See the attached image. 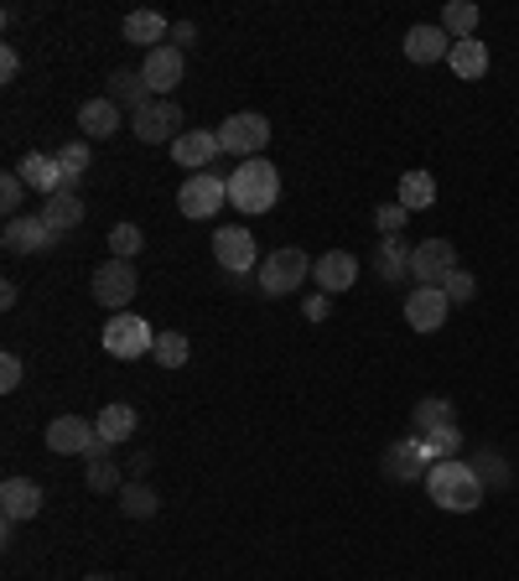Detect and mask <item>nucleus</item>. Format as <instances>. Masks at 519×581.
Wrapping results in <instances>:
<instances>
[{
  "label": "nucleus",
  "instance_id": "f257e3e1",
  "mask_svg": "<svg viewBox=\"0 0 519 581\" xmlns=\"http://www.w3.org/2000/svg\"><path fill=\"white\" fill-rule=\"evenodd\" d=\"M426 494H432L436 509L473 514L484 504V483H478V473H473L463 457H442V462H432V473H426Z\"/></svg>",
  "mask_w": 519,
  "mask_h": 581
},
{
  "label": "nucleus",
  "instance_id": "f03ea898",
  "mask_svg": "<svg viewBox=\"0 0 519 581\" xmlns=\"http://www.w3.org/2000/svg\"><path fill=\"white\" fill-rule=\"evenodd\" d=\"M280 203V171L255 156V161H240L234 177H229V208H240V213H271Z\"/></svg>",
  "mask_w": 519,
  "mask_h": 581
},
{
  "label": "nucleus",
  "instance_id": "7ed1b4c3",
  "mask_svg": "<svg viewBox=\"0 0 519 581\" xmlns=\"http://www.w3.org/2000/svg\"><path fill=\"white\" fill-rule=\"evenodd\" d=\"M311 275V260L307 250H296V244H280V250H271V255L260 260V296H292V290H301V281Z\"/></svg>",
  "mask_w": 519,
  "mask_h": 581
},
{
  "label": "nucleus",
  "instance_id": "20e7f679",
  "mask_svg": "<svg viewBox=\"0 0 519 581\" xmlns=\"http://www.w3.org/2000/svg\"><path fill=\"white\" fill-rule=\"evenodd\" d=\"M177 208H182V219H192V223L219 219V208H229V177H219V171L188 177V182L177 188Z\"/></svg>",
  "mask_w": 519,
  "mask_h": 581
},
{
  "label": "nucleus",
  "instance_id": "39448f33",
  "mask_svg": "<svg viewBox=\"0 0 519 581\" xmlns=\"http://www.w3.org/2000/svg\"><path fill=\"white\" fill-rule=\"evenodd\" d=\"M88 286H94V302H99V307L115 317V311H125L130 302H136L140 275H136V265H130V260H115V255H109L99 271H94V281H88Z\"/></svg>",
  "mask_w": 519,
  "mask_h": 581
},
{
  "label": "nucleus",
  "instance_id": "423d86ee",
  "mask_svg": "<svg viewBox=\"0 0 519 581\" xmlns=\"http://www.w3.org/2000/svg\"><path fill=\"white\" fill-rule=\"evenodd\" d=\"M219 146H224L229 156H240V161H255V156L271 146V120L255 115V109H240V115H229V120L219 125Z\"/></svg>",
  "mask_w": 519,
  "mask_h": 581
},
{
  "label": "nucleus",
  "instance_id": "0eeeda50",
  "mask_svg": "<svg viewBox=\"0 0 519 581\" xmlns=\"http://www.w3.org/2000/svg\"><path fill=\"white\" fill-rule=\"evenodd\" d=\"M151 348H156V332L136 311H115V317L104 323V353H109V359H140V353H151Z\"/></svg>",
  "mask_w": 519,
  "mask_h": 581
},
{
  "label": "nucleus",
  "instance_id": "6e6552de",
  "mask_svg": "<svg viewBox=\"0 0 519 581\" xmlns=\"http://www.w3.org/2000/svg\"><path fill=\"white\" fill-rule=\"evenodd\" d=\"M213 260H219V271H224V275L244 281L250 271H260L255 234H250V229H240V223H229V229H219V234H213Z\"/></svg>",
  "mask_w": 519,
  "mask_h": 581
},
{
  "label": "nucleus",
  "instance_id": "1a4fd4ad",
  "mask_svg": "<svg viewBox=\"0 0 519 581\" xmlns=\"http://www.w3.org/2000/svg\"><path fill=\"white\" fill-rule=\"evenodd\" d=\"M130 130H136V140H146V146H172V140L182 136V109H177L172 99H151L146 109L130 115Z\"/></svg>",
  "mask_w": 519,
  "mask_h": 581
},
{
  "label": "nucleus",
  "instance_id": "9d476101",
  "mask_svg": "<svg viewBox=\"0 0 519 581\" xmlns=\"http://www.w3.org/2000/svg\"><path fill=\"white\" fill-rule=\"evenodd\" d=\"M452 271H457V250H452V240H421L415 244V255H411L415 286H442Z\"/></svg>",
  "mask_w": 519,
  "mask_h": 581
},
{
  "label": "nucleus",
  "instance_id": "9b49d317",
  "mask_svg": "<svg viewBox=\"0 0 519 581\" xmlns=\"http://www.w3.org/2000/svg\"><path fill=\"white\" fill-rule=\"evenodd\" d=\"M447 290L442 286H415L405 290V323H411V332H442V323H447Z\"/></svg>",
  "mask_w": 519,
  "mask_h": 581
},
{
  "label": "nucleus",
  "instance_id": "f8f14e48",
  "mask_svg": "<svg viewBox=\"0 0 519 581\" xmlns=\"http://www.w3.org/2000/svg\"><path fill=\"white\" fill-rule=\"evenodd\" d=\"M432 446L421 442V436H411V442H395L390 452H384V478L395 483H426V473H432Z\"/></svg>",
  "mask_w": 519,
  "mask_h": 581
},
{
  "label": "nucleus",
  "instance_id": "ddd939ff",
  "mask_svg": "<svg viewBox=\"0 0 519 581\" xmlns=\"http://www.w3.org/2000/svg\"><path fill=\"white\" fill-rule=\"evenodd\" d=\"M57 234H52L42 213H21V219H6V255H47Z\"/></svg>",
  "mask_w": 519,
  "mask_h": 581
},
{
  "label": "nucleus",
  "instance_id": "4468645a",
  "mask_svg": "<svg viewBox=\"0 0 519 581\" xmlns=\"http://www.w3.org/2000/svg\"><path fill=\"white\" fill-rule=\"evenodd\" d=\"M94 442H99V431H94V421H84V415H57L47 426V446L57 457H88Z\"/></svg>",
  "mask_w": 519,
  "mask_h": 581
},
{
  "label": "nucleus",
  "instance_id": "2eb2a0df",
  "mask_svg": "<svg viewBox=\"0 0 519 581\" xmlns=\"http://www.w3.org/2000/svg\"><path fill=\"white\" fill-rule=\"evenodd\" d=\"M182 68H188V63H182V52H177L172 42H167V47L146 52V63H140V78L151 84L156 99H172V88L182 84Z\"/></svg>",
  "mask_w": 519,
  "mask_h": 581
},
{
  "label": "nucleus",
  "instance_id": "dca6fc26",
  "mask_svg": "<svg viewBox=\"0 0 519 581\" xmlns=\"http://www.w3.org/2000/svg\"><path fill=\"white\" fill-rule=\"evenodd\" d=\"M311 281H317L322 296L353 290V281H359V255H348V250H328L322 260H311Z\"/></svg>",
  "mask_w": 519,
  "mask_h": 581
},
{
  "label": "nucleus",
  "instance_id": "f3484780",
  "mask_svg": "<svg viewBox=\"0 0 519 581\" xmlns=\"http://www.w3.org/2000/svg\"><path fill=\"white\" fill-rule=\"evenodd\" d=\"M219 151H224V146H219V130H182V136L172 140V161L177 167H188L192 177H198L203 167H213V156Z\"/></svg>",
  "mask_w": 519,
  "mask_h": 581
},
{
  "label": "nucleus",
  "instance_id": "a211bd4d",
  "mask_svg": "<svg viewBox=\"0 0 519 581\" xmlns=\"http://www.w3.org/2000/svg\"><path fill=\"white\" fill-rule=\"evenodd\" d=\"M0 514H6V525L36 519V514H42V488H36L32 478H6L0 483Z\"/></svg>",
  "mask_w": 519,
  "mask_h": 581
},
{
  "label": "nucleus",
  "instance_id": "6ab92c4d",
  "mask_svg": "<svg viewBox=\"0 0 519 581\" xmlns=\"http://www.w3.org/2000/svg\"><path fill=\"white\" fill-rule=\"evenodd\" d=\"M17 177L27 182L32 192H42V198H52V192H63L68 182H63V167H57V156L47 151H27L17 161Z\"/></svg>",
  "mask_w": 519,
  "mask_h": 581
},
{
  "label": "nucleus",
  "instance_id": "aec40b11",
  "mask_svg": "<svg viewBox=\"0 0 519 581\" xmlns=\"http://www.w3.org/2000/svg\"><path fill=\"white\" fill-rule=\"evenodd\" d=\"M42 223H47L52 234H68V229H78L84 223V198H78V188H63V192H52V198H42Z\"/></svg>",
  "mask_w": 519,
  "mask_h": 581
},
{
  "label": "nucleus",
  "instance_id": "412c9836",
  "mask_svg": "<svg viewBox=\"0 0 519 581\" xmlns=\"http://www.w3.org/2000/svg\"><path fill=\"white\" fill-rule=\"evenodd\" d=\"M120 32H125V42H136V47L156 52V47H167V36H172V21L161 17V11H130Z\"/></svg>",
  "mask_w": 519,
  "mask_h": 581
},
{
  "label": "nucleus",
  "instance_id": "4be33fe9",
  "mask_svg": "<svg viewBox=\"0 0 519 581\" xmlns=\"http://www.w3.org/2000/svg\"><path fill=\"white\" fill-rule=\"evenodd\" d=\"M104 99H115L125 115H136V109H146V104L156 99V94H151V84L140 78V68H115L109 73V94H104Z\"/></svg>",
  "mask_w": 519,
  "mask_h": 581
},
{
  "label": "nucleus",
  "instance_id": "5701e85b",
  "mask_svg": "<svg viewBox=\"0 0 519 581\" xmlns=\"http://www.w3.org/2000/svg\"><path fill=\"white\" fill-rule=\"evenodd\" d=\"M120 125H125V109L115 99H88L84 109H78V130H84V140H109Z\"/></svg>",
  "mask_w": 519,
  "mask_h": 581
},
{
  "label": "nucleus",
  "instance_id": "b1692460",
  "mask_svg": "<svg viewBox=\"0 0 519 581\" xmlns=\"http://www.w3.org/2000/svg\"><path fill=\"white\" fill-rule=\"evenodd\" d=\"M405 57L421 63V68H426V63H442V57H452V36L442 32V27H411V32H405Z\"/></svg>",
  "mask_w": 519,
  "mask_h": 581
},
{
  "label": "nucleus",
  "instance_id": "393cba45",
  "mask_svg": "<svg viewBox=\"0 0 519 581\" xmlns=\"http://www.w3.org/2000/svg\"><path fill=\"white\" fill-rule=\"evenodd\" d=\"M136 426H140V415H136V405H125V400H115V405H104V411L94 415V431H99V442H109V446L130 442Z\"/></svg>",
  "mask_w": 519,
  "mask_h": 581
},
{
  "label": "nucleus",
  "instance_id": "a878e982",
  "mask_svg": "<svg viewBox=\"0 0 519 581\" xmlns=\"http://www.w3.org/2000/svg\"><path fill=\"white\" fill-rule=\"evenodd\" d=\"M411 255L415 250H405L400 234H384L380 250H374V275H380V281H405V275H411Z\"/></svg>",
  "mask_w": 519,
  "mask_h": 581
},
{
  "label": "nucleus",
  "instance_id": "bb28decb",
  "mask_svg": "<svg viewBox=\"0 0 519 581\" xmlns=\"http://www.w3.org/2000/svg\"><path fill=\"white\" fill-rule=\"evenodd\" d=\"M447 68L457 73V78H484L488 73V42H478V36H467V42H452V57H447Z\"/></svg>",
  "mask_w": 519,
  "mask_h": 581
},
{
  "label": "nucleus",
  "instance_id": "cd10ccee",
  "mask_svg": "<svg viewBox=\"0 0 519 581\" xmlns=\"http://www.w3.org/2000/svg\"><path fill=\"white\" fill-rule=\"evenodd\" d=\"M457 426V411H452V400H421V405H415V436H421V442H432V436H442V431H452Z\"/></svg>",
  "mask_w": 519,
  "mask_h": 581
},
{
  "label": "nucleus",
  "instance_id": "c85d7f7f",
  "mask_svg": "<svg viewBox=\"0 0 519 581\" xmlns=\"http://www.w3.org/2000/svg\"><path fill=\"white\" fill-rule=\"evenodd\" d=\"M400 203L411 208V213H426V208L436 203V177L432 171H405V177H400Z\"/></svg>",
  "mask_w": 519,
  "mask_h": 581
},
{
  "label": "nucleus",
  "instance_id": "c756f323",
  "mask_svg": "<svg viewBox=\"0 0 519 581\" xmlns=\"http://www.w3.org/2000/svg\"><path fill=\"white\" fill-rule=\"evenodd\" d=\"M115 504H120V514H130V519H156V509H161L156 488H146L140 478H125V488L115 494Z\"/></svg>",
  "mask_w": 519,
  "mask_h": 581
},
{
  "label": "nucleus",
  "instance_id": "7c9ffc66",
  "mask_svg": "<svg viewBox=\"0 0 519 581\" xmlns=\"http://www.w3.org/2000/svg\"><path fill=\"white\" fill-rule=\"evenodd\" d=\"M467 467L478 473V483H484V488H509V478H515V473H509V457H504V452H494V446H484V452L467 462Z\"/></svg>",
  "mask_w": 519,
  "mask_h": 581
},
{
  "label": "nucleus",
  "instance_id": "2f4dec72",
  "mask_svg": "<svg viewBox=\"0 0 519 581\" xmlns=\"http://www.w3.org/2000/svg\"><path fill=\"white\" fill-rule=\"evenodd\" d=\"M442 32L467 42V36L478 32V6L473 0H447V11H442Z\"/></svg>",
  "mask_w": 519,
  "mask_h": 581
},
{
  "label": "nucleus",
  "instance_id": "473e14b6",
  "mask_svg": "<svg viewBox=\"0 0 519 581\" xmlns=\"http://www.w3.org/2000/svg\"><path fill=\"white\" fill-rule=\"evenodd\" d=\"M57 167H63V182L68 188H78L88 177V167H94V156H88V140H68L63 151H57Z\"/></svg>",
  "mask_w": 519,
  "mask_h": 581
},
{
  "label": "nucleus",
  "instance_id": "72a5a7b5",
  "mask_svg": "<svg viewBox=\"0 0 519 581\" xmlns=\"http://www.w3.org/2000/svg\"><path fill=\"white\" fill-rule=\"evenodd\" d=\"M88 488H94V494H120V488H125V473H120V462H115V457H99V462H88Z\"/></svg>",
  "mask_w": 519,
  "mask_h": 581
},
{
  "label": "nucleus",
  "instance_id": "f704fd0d",
  "mask_svg": "<svg viewBox=\"0 0 519 581\" xmlns=\"http://www.w3.org/2000/svg\"><path fill=\"white\" fill-rule=\"evenodd\" d=\"M151 353L161 369H182V363H188V332H156Z\"/></svg>",
  "mask_w": 519,
  "mask_h": 581
},
{
  "label": "nucleus",
  "instance_id": "c9c22d12",
  "mask_svg": "<svg viewBox=\"0 0 519 581\" xmlns=\"http://www.w3.org/2000/svg\"><path fill=\"white\" fill-rule=\"evenodd\" d=\"M109 250H115V260H136L146 250V234H140L136 223H115L109 229Z\"/></svg>",
  "mask_w": 519,
  "mask_h": 581
},
{
  "label": "nucleus",
  "instance_id": "e433bc0d",
  "mask_svg": "<svg viewBox=\"0 0 519 581\" xmlns=\"http://www.w3.org/2000/svg\"><path fill=\"white\" fill-rule=\"evenodd\" d=\"M442 290H447V302H452V307H467V302L478 296V281H473V275H467L463 265H457V271H452L447 281H442Z\"/></svg>",
  "mask_w": 519,
  "mask_h": 581
},
{
  "label": "nucleus",
  "instance_id": "4c0bfd02",
  "mask_svg": "<svg viewBox=\"0 0 519 581\" xmlns=\"http://www.w3.org/2000/svg\"><path fill=\"white\" fill-rule=\"evenodd\" d=\"M21 203H27V182H21L17 171H6L0 177V208H6V219H21Z\"/></svg>",
  "mask_w": 519,
  "mask_h": 581
},
{
  "label": "nucleus",
  "instance_id": "58836bf2",
  "mask_svg": "<svg viewBox=\"0 0 519 581\" xmlns=\"http://www.w3.org/2000/svg\"><path fill=\"white\" fill-rule=\"evenodd\" d=\"M405 219H411V208L400 203V198H395V203L374 208V229H380V240H384V234H400V229H405Z\"/></svg>",
  "mask_w": 519,
  "mask_h": 581
},
{
  "label": "nucleus",
  "instance_id": "ea45409f",
  "mask_svg": "<svg viewBox=\"0 0 519 581\" xmlns=\"http://www.w3.org/2000/svg\"><path fill=\"white\" fill-rule=\"evenodd\" d=\"M21 374H27V369H21V359H17V353H6V359H0V390H17Z\"/></svg>",
  "mask_w": 519,
  "mask_h": 581
},
{
  "label": "nucleus",
  "instance_id": "a19ab883",
  "mask_svg": "<svg viewBox=\"0 0 519 581\" xmlns=\"http://www.w3.org/2000/svg\"><path fill=\"white\" fill-rule=\"evenodd\" d=\"M192 42H198V21H177V27H172V47L182 52V47H192Z\"/></svg>",
  "mask_w": 519,
  "mask_h": 581
},
{
  "label": "nucleus",
  "instance_id": "79ce46f5",
  "mask_svg": "<svg viewBox=\"0 0 519 581\" xmlns=\"http://www.w3.org/2000/svg\"><path fill=\"white\" fill-rule=\"evenodd\" d=\"M17 73H21L17 47H0V78H6V84H17Z\"/></svg>",
  "mask_w": 519,
  "mask_h": 581
},
{
  "label": "nucleus",
  "instance_id": "37998d69",
  "mask_svg": "<svg viewBox=\"0 0 519 581\" xmlns=\"http://www.w3.org/2000/svg\"><path fill=\"white\" fill-rule=\"evenodd\" d=\"M328 311H332V296H307V317H311V323H322Z\"/></svg>",
  "mask_w": 519,
  "mask_h": 581
},
{
  "label": "nucleus",
  "instance_id": "c03bdc74",
  "mask_svg": "<svg viewBox=\"0 0 519 581\" xmlns=\"http://www.w3.org/2000/svg\"><path fill=\"white\" fill-rule=\"evenodd\" d=\"M146 467H151V452H146V457H130V467H125V473H130V478H146Z\"/></svg>",
  "mask_w": 519,
  "mask_h": 581
},
{
  "label": "nucleus",
  "instance_id": "a18cd8bd",
  "mask_svg": "<svg viewBox=\"0 0 519 581\" xmlns=\"http://www.w3.org/2000/svg\"><path fill=\"white\" fill-rule=\"evenodd\" d=\"M17 296H21L17 281H6V286H0V307H17Z\"/></svg>",
  "mask_w": 519,
  "mask_h": 581
},
{
  "label": "nucleus",
  "instance_id": "49530a36",
  "mask_svg": "<svg viewBox=\"0 0 519 581\" xmlns=\"http://www.w3.org/2000/svg\"><path fill=\"white\" fill-rule=\"evenodd\" d=\"M84 581H120V577H109V571H94V577H84Z\"/></svg>",
  "mask_w": 519,
  "mask_h": 581
}]
</instances>
